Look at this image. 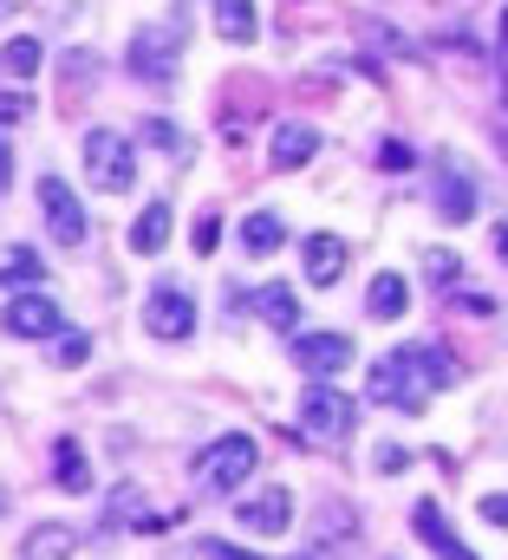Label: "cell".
<instances>
[{
  "label": "cell",
  "mask_w": 508,
  "mask_h": 560,
  "mask_svg": "<svg viewBox=\"0 0 508 560\" xmlns=\"http://www.w3.org/2000/svg\"><path fill=\"white\" fill-rule=\"evenodd\" d=\"M59 365H85L92 359V332H59V352H53Z\"/></svg>",
  "instance_id": "obj_25"
},
{
  "label": "cell",
  "mask_w": 508,
  "mask_h": 560,
  "mask_svg": "<svg viewBox=\"0 0 508 560\" xmlns=\"http://www.w3.org/2000/svg\"><path fill=\"white\" fill-rule=\"evenodd\" d=\"M143 138L157 143V150H170V156H176V150H183V131H176V125H170V118H143Z\"/></svg>",
  "instance_id": "obj_27"
},
{
  "label": "cell",
  "mask_w": 508,
  "mask_h": 560,
  "mask_svg": "<svg viewBox=\"0 0 508 560\" xmlns=\"http://www.w3.org/2000/svg\"><path fill=\"white\" fill-rule=\"evenodd\" d=\"M53 476H59V489H66V495H85V489H92V463H85V450H79L72 436H59V443H53Z\"/></svg>",
  "instance_id": "obj_18"
},
{
  "label": "cell",
  "mask_w": 508,
  "mask_h": 560,
  "mask_svg": "<svg viewBox=\"0 0 508 560\" xmlns=\"http://www.w3.org/2000/svg\"><path fill=\"white\" fill-rule=\"evenodd\" d=\"M176 59H183V20H170V26H143V33H130V52L125 66L137 79H150V85H170L176 79Z\"/></svg>",
  "instance_id": "obj_3"
},
{
  "label": "cell",
  "mask_w": 508,
  "mask_h": 560,
  "mask_svg": "<svg viewBox=\"0 0 508 560\" xmlns=\"http://www.w3.org/2000/svg\"><path fill=\"white\" fill-rule=\"evenodd\" d=\"M437 215L443 222H470L476 209H483V176L463 163V156H450V150H437Z\"/></svg>",
  "instance_id": "obj_4"
},
{
  "label": "cell",
  "mask_w": 508,
  "mask_h": 560,
  "mask_svg": "<svg viewBox=\"0 0 508 560\" xmlns=\"http://www.w3.org/2000/svg\"><path fill=\"white\" fill-rule=\"evenodd\" d=\"M0 66H7V79H33V72H39V39H33V33H13V39L0 46Z\"/></svg>",
  "instance_id": "obj_22"
},
{
  "label": "cell",
  "mask_w": 508,
  "mask_h": 560,
  "mask_svg": "<svg viewBox=\"0 0 508 560\" xmlns=\"http://www.w3.org/2000/svg\"><path fill=\"white\" fill-rule=\"evenodd\" d=\"M0 326H7L13 339H53V332L66 326V313H59L53 293H13L7 313H0Z\"/></svg>",
  "instance_id": "obj_7"
},
{
  "label": "cell",
  "mask_w": 508,
  "mask_h": 560,
  "mask_svg": "<svg viewBox=\"0 0 508 560\" xmlns=\"http://www.w3.org/2000/svg\"><path fill=\"white\" fill-rule=\"evenodd\" d=\"M216 26H222V33H229L235 46H249L254 33H261V20H254V7H242V0H222V7H216Z\"/></svg>",
  "instance_id": "obj_23"
},
{
  "label": "cell",
  "mask_w": 508,
  "mask_h": 560,
  "mask_svg": "<svg viewBox=\"0 0 508 560\" xmlns=\"http://www.w3.org/2000/svg\"><path fill=\"white\" fill-rule=\"evenodd\" d=\"M85 176H92V189H105V196H125L130 183H137V150L130 138L118 131H85Z\"/></svg>",
  "instance_id": "obj_2"
},
{
  "label": "cell",
  "mask_w": 508,
  "mask_h": 560,
  "mask_svg": "<svg viewBox=\"0 0 508 560\" xmlns=\"http://www.w3.org/2000/svg\"><path fill=\"white\" fill-rule=\"evenodd\" d=\"M424 275H430V280H450V275H457V261H450V255H424Z\"/></svg>",
  "instance_id": "obj_34"
},
{
  "label": "cell",
  "mask_w": 508,
  "mask_h": 560,
  "mask_svg": "<svg viewBox=\"0 0 508 560\" xmlns=\"http://www.w3.org/2000/svg\"><path fill=\"white\" fill-rule=\"evenodd\" d=\"M59 79L85 85V79H99V59H92V52H66V59H59Z\"/></svg>",
  "instance_id": "obj_28"
},
{
  "label": "cell",
  "mask_w": 508,
  "mask_h": 560,
  "mask_svg": "<svg viewBox=\"0 0 508 560\" xmlns=\"http://www.w3.org/2000/svg\"><path fill=\"white\" fill-rule=\"evenodd\" d=\"M249 300H254V313H261V319H267L274 332H293V326H300V300H293V287L267 280V287H254Z\"/></svg>",
  "instance_id": "obj_15"
},
{
  "label": "cell",
  "mask_w": 508,
  "mask_h": 560,
  "mask_svg": "<svg viewBox=\"0 0 508 560\" xmlns=\"http://www.w3.org/2000/svg\"><path fill=\"white\" fill-rule=\"evenodd\" d=\"M411 528H417V541H430L443 560H470V548L450 535V522H443V509H437V502H417V509H411Z\"/></svg>",
  "instance_id": "obj_14"
},
{
  "label": "cell",
  "mask_w": 508,
  "mask_h": 560,
  "mask_svg": "<svg viewBox=\"0 0 508 560\" xmlns=\"http://www.w3.org/2000/svg\"><path fill=\"white\" fill-rule=\"evenodd\" d=\"M404 306H411L404 275H372V287H366V313H372V319H404Z\"/></svg>",
  "instance_id": "obj_19"
},
{
  "label": "cell",
  "mask_w": 508,
  "mask_h": 560,
  "mask_svg": "<svg viewBox=\"0 0 508 560\" xmlns=\"http://www.w3.org/2000/svg\"><path fill=\"white\" fill-rule=\"evenodd\" d=\"M457 313H470V319H496V293H457Z\"/></svg>",
  "instance_id": "obj_30"
},
{
  "label": "cell",
  "mask_w": 508,
  "mask_h": 560,
  "mask_svg": "<svg viewBox=\"0 0 508 560\" xmlns=\"http://www.w3.org/2000/svg\"><path fill=\"white\" fill-rule=\"evenodd\" d=\"M72 548H79V535H72L66 522H39V528L20 541V560H72Z\"/></svg>",
  "instance_id": "obj_17"
},
{
  "label": "cell",
  "mask_w": 508,
  "mask_h": 560,
  "mask_svg": "<svg viewBox=\"0 0 508 560\" xmlns=\"http://www.w3.org/2000/svg\"><path fill=\"white\" fill-rule=\"evenodd\" d=\"M300 430H307L313 443H346V436H353V398L333 392V385H313V392L300 398Z\"/></svg>",
  "instance_id": "obj_6"
},
{
  "label": "cell",
  "mask_w": 508,
  "mask_h": 560,
  "mask_svg": "<svg viewBox=\"0 0 508 560\" xmlns=\"http://www.w3.org/2000/svg\"><path fill=\"white\" fill-rule=\"evenodd\" d=\"M7 189H13V143L0 138V196H7Z\"/></svg>",
  "instance_id": "obj_35"
},
{
  "label": "cell",
  "mask_w": 508,
  "mask_h": 560,
  "mask_svg": "<svg viewBox=\"0 0 508 560\" xmlns=\"http://www.w3.org/2000/svg\"><path fill=\"white\" fill-rule=\"evenodd\" d=\"M313 150H320V131H313V125H274V138H267V163H274V170H300Z\"/></svg>",
  "instance_id": "obj_13"
},
{
  "label": "cell",
  "mask_w": 508,
  "mask_h": 560,
  "mask_svg": "<svg viewBox=\"0 0 508 560\" xmlns=\"http://www.w3.org/2000/svg\"><path fill=\"white\" fill-rule=\"evenodd\" d=\"M280 242H287V222H280L274 209H254L249 222H242V248H249V255H274Z\"/></svg>",
  "instance_id": "obj_21"
},
{
  "label": "cell",
  "mask_w": 508,
  "mask_h": 560,
  "mask_svg": "<svg viewBox=\"0 0 508 560\" xmlns=\"http://www.w3.org/2000/svg\"><path fill=\"white\" fill-rule=\"evenodd\" d=\"M366 392H372V405H391V411H424V392L411 385V372L397 359H379L366 372Z\"/></svg>",
  "instance_id": "obj_12"
},
{
  "label": "cell",
  "mask_w": 508,
  "mask_h": 560,
  "mask_svg": "<svg viewBox=\"0 0 508 560\" xmlns=\"http://www.w3.org/2000/svg\"><path fill=\"white\" fill-rule=\"evenodd\" d=\"M379 163H384V170H411V163H417V150L391 138V143H379Z\"/></svg>",
  "instance_id": "obj_31"
},
{
  "label": "cell",
  "mask_w": 508,
  "mask_h": 560,
  "mask_svg": "<svg viewBox=\"0 0 508 560\" xmlns=\"http://www.w3.org/2000/svg\"><path fill=\"white\" fill-rule=\"evenodd\" d=\"M39 209H46L53 242H66V248H79V242H85V209H79V196H72L59 176H39Z\"/></svg>",
  "instance_id": "obj_9"
},
{
  "label": "cell",
  "mask_w": 508,
  "mask_h": 560,
  "mask_svg": "<svg viewBox=\"0 0 508 560\" xmlns=\"http://www.w3.org/2000/svg\"><path fill=\"white\" fill-rule=\"evenodd\" d=\"M372 469H384V476H404V469H411V450H404V443H379V450H372Z\"/></svg>",
  "instance_id": "obj_26"
},
{
  "label": "cell",
  "mask_w": 508,
  "mask_h": 560,
  "mask_svg": "<svg viewBox=\"0 0 508 560\" xmlns=\"http://www.w3.org/2000/svg\"><path fill=\"white\" fill-rule=\"evenodd\" d=\"M293 365H300L307 378H333V372L353 365V339H346V332H300V339H293Z\"/></svg>",
  "instance_id": "obj_10"
},
{
  "label": "cell",
  "mask_w": 508,
  "mask_h": 560,
  "mask_svg": "<svg viewBox=\"0 0 508 560\" xmlns=\"http://www.w3.org/2000/svg\"><path fill=\"white\" fill-rule=\"evenodd\" d=\"M254 436L249 430H229V436H216L203 456H196V489H209V495H235L242 482L254 476Z\"/></svg>",
  "instance_id": "obj_1"
},
{
  "label": "cell",
  "mask_w": 508,
  "mask_h": 560,
  "mask_svg": "<svg viewBox=\"0 0 508 560\" xmlns=\"http://www.w3.org/2000/svg\"><path fill=\"white\" fill-rule=\"evenodd\" d=\"M216 242H222V215H203L196 222V255H216Z\"/></svg>",
  "instance_id": "obj_32"
},
{
  "label": "cell",
  "mask_w": 508,
  "mask_h": 560,
  "mask_svg": "<svg viewBox=\"0 0 508 560\" xmlns=\"http://www.w3.org/2000/svg\"><path fill=\"white\" fill-rule=\"evenodd\" d=\"M26 112H33V105H26V98H20V92H7V98H0V125H20V118H26Z\"/></svg>",
  "instance_id": "obj_33"
},
{
  "label": "cell",
  "mask_w": 508,
  "mask_h": 560,
  "mask_svg": "<svg viewBox=\"0 0 508 560\" xmlns=\"http://www.w3.org/2000/svg\"><path fill=\"white\" fill-rule=\"evenodd\" d=\"M143 326H150L157 339H189V332H196V300H189V287H183V280H157L150 300H143Z\"/></svg>",
  "instance_id": "obj_5"
},
{
  "label": "cell",
  "mask_w": 508,
  "mask_h": 560,
  "mask_svg": "<svg viewBox=\"0 0 508 560\" xmlns=\"http://www.w3.org/2000/svg\"><path fill=\"white\" fill-rule=\"evenodd\" d=\"M483 522H496V528L508 522V502H503V495H483Z\"/></svg>",
  "instance_id": "obj_36"
},
{
  "label": "cell",
  "mask_w": 508,
  "mask_h": 560,
  "mask_svg": "<svg viewBox=\"0 0 508 560\" xmlns=\"http://www.w3.org/2000/svg\"><path fill=\"white\" fill-rule=\"evenodd\" d=\"M339 275H346V242L339 235H307V280L333 287Z\"/></svg>",
  "instance_id": "obj_16"
},
{
  "label": "cell",
  "mask_w": 508,
  "mask_h": 560,
  "mask_svg": "<svg viewBox=\"0 0 508 560\" xmlns=\"http://www.w3.org/2000/svg\"><path fill=\"white\" fill-rule=\"evenodd\" d=\"M404 372H411V385L430 398V392H443V385H457V359L443 352V346H430V339H411V346H397L391 352Z\"/></svg>",
  "instance_id": "obj_8"
},
{
  "label": "cell",
  "mask_w": 508,
  "mask_h": 560,
  "mask_svg": "<svg viewBox=\"0 0 508 560\" xmlns=\"http://www.w3.org/2000/svg\"><path fill=\"white\" fill-rule=\"evenodd\" d=\"M235 522L261 535V541H274V535H287V522H293V495L287 489H267V495H249L242 509H235Z\"/></svg>",
  "instance_id": "obj_11"
},
{
  "label": "cell",
  "mask_w": 508,
  "mask_h": 560,
  "mask_svg": "<svg viewBox=\"0 0 508 560\" xmlns=\"http://www.w3.org/2000/svg\"><path fill=\"white\" fill-rule=\"evenodd\" d=\"M0 275H7V280H39V275H46V261H39V255H33V248H13V255H7V268H0Z\"/></svg>",
  "instance_id": "obj_24"
},
{
  "label": "cell",
  "mask_w": 508,
  "mask_h": 560,
  "mask_svg": "<svg viewBox=\"0 0 508 560\" xmlns=\"http://www.w3.org/2000/svg\"><path fill=\"white\" fill-rule=\"evenodd\" d=\"M196 555H203V560H261V555H249V548H229V541H216V535H209V541H196ZM300 560H313V555H300Z\"/></svg>",
  "instance_id": "obj_29"
},
{
  "label": "cell",
  "mask_w": 508,
  "mask_h": 560,
  "mask_svg": "<svg viewBox=\"0 0 508 560\" xmlns=\"http://www.w3.org/2000/svg\"><path fill=\"white\" fill-rule=\"evenodd\" d=\"M170 222H176V215H170V202H150V209L137 215V229H130V248H137V255H163Z\"/></svg>",
  "instance_id": "obj_20"
}]
</instances>
